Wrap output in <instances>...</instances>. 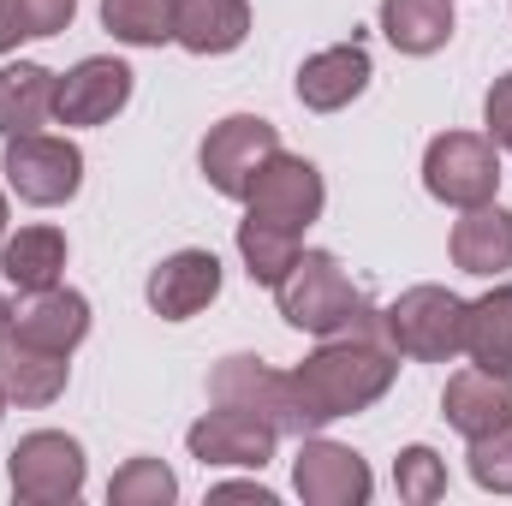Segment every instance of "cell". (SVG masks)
Returning a JSON list of instances; mask_svg holds the SVG:
<instances>
[{"mask_svg":"<svg viewBox=\"0 0 512 506\" xmlns=\"http://www.w3.org/2000/svg\"><path fill=\"white\" fill-rule=\"evenodd\" d=\"M393 376H399V352H393V340H387V322H382L376 304H364V316H358L346 334H328V340L292 370L298 399H304V411H310L316 429L370 411L387 387H393Z\"/></svg>","mask_w":512,"mask_h":506,"instance_id":"1","label":"cell"},{"mask_svg":"<svg viewBox=\"0 0 512 506\" xmlns=\"http://www.w3.org/2000/svg\"><path fill=\"white\" fill-rule=\"evenodd\" d=\"M274 304H280L286 328L328 340V334H346L364 316L370 298L352 286V274L340 268L334 251H298V262L286 268V280L274 286Z\"/></svg>","mask_w":512,"mask_h":506,"instance_id":"2","label":"cell"},{"mask_svg":"<svg viewBox=\"0 0 512 506\" xmlns=\"http://www.w3.org/2000/svg\"><path fill=\"white\" fill-rule=\"evenodd\" d=\"M387 340L411 364H453L465 358V298L447 286H405L382 310Z\"/></svg>","mask_w":512,"mask_h":506,"instance_id":"3","label":"cell"},{"mask_svg":"<svg viewBox=\"0 0 512 506\" xmlns=\"http://www.w3.org/2000/svg\"><path fill=\"white\" fill-rule=\"evenodd\" d=\"M209 399L215 405H233V411H251L262 423H274L280 435H316L304 399H298V381L292 370H274L251 352H233L209 370Z\"/></svg>","mask_w":512,"mask_h":506,"instance_id":"4","label":"cell"},{"mask_svg":"<svg viewBox=\"0 0 512 506\" xmlns=\"http://www.w3.org/2000/svg\"><path fill=\"white\" fill-rule=\"evenodd\" d=\"M0 173H6V191L18 203L60 209L84 191V149L72 137H54V131H24V137H6Z\"/></svg>","mask_w":512,"mask_h":506,"instance_id":"5","label":"cell"},{"mask_svg":"<svg viewBox=\"0 0 512 506\" xmlns=\"http://www.w3.org/2000/svg\"><path fill=\"white\" fill-rule=\"evenodd\" d=\"M423 191L447 209L495 203L501 191V149L489 131H441L423 149Z\"/></svg>","mask_w":512,"mask_h":506,"instance_id":"6","label":"cell"},{"mask_svg":"<svg viewBox=\"0 0 512 506\" xmlns=\"http://www.w3.org/2000/svg\"><path fill=\"white\" fill-rule=\"evenodd\" d=\"M322 203H328L322 167L304 161V155H292V149H274V155L262 161V173L251 179V191H245V215L274 221V227H286V233H298V239L322 221Z\"/></svg>","mask_w":512,"mask_h":506,"instance_id":"7","label":"cell"},{"mask_svg":"<svg viewBox=\"0 0 512 506\" xmlns=\"http://www.w3.org/2000/svg\"><path fill=\"white\" fill-rule=\"evenodd\" d=\"M6 483L12 495L30 506H66L84 495V447L60 429H36L12 447L6 459Z\"/></svg>","mask_w":512,"mask_h":506,"instance_id":"8","label":"cell"},{"mask_svg":"<svg viewBox=\"0 0 512 506\" xmlns=\"http://www.w3.org/2000/svg\"><path fill=\"white\" fill-rule=\"evenodd\" d=\"M274 149H280V131L268 126L262 114H227L221 126H209L203 149H197V161H203L209 191H221V197L245 203L251 179L262 173V161H268Z\"/></svg>","mask_w":512,"mask_h":506,"instance_id":"9","label":"cell"},{"mask_svg":"<svg viewBox=\"0 0 512 506\" xmlns=\"http://www.w3.org/2000/svg\"><path fill=\"white\" fill-rule=\"evenodd\" d=\"M292 489H298V501L304 506H364L370 495H376V477H370L364 453H352L346 441L298 435Z\"/></svg>","mask_w":512,"mask_h":506,"instance_id":"10","label":"cell"},{"mask_svg":"<svg viewBox=\"0 0 512 506\" xmlns=\"http://www.w3.org/2000/svg\"><path fill=\"white\" fill-rule=\"evenodd\" d=\"M280 447V429L262 423L251 411H233V405H215L203 411L191 429H185V453L203 459V465H233V471H262Z\"/></svg>","mask_w":512,"mask_h":506,"instance_id":"11","label":"cell"},{"mask_svg":"<svg viewBox=\"0 0 512 506\" xmlns=\"http://www.w3.org/2000/svg\"><path fill=\"white\" fill-rule=\"evenodd\" d=\"M131 102V66L114 54H90L60 78L54 96V126H108Z\"/></svg>","mask_w":512,"mask_h":506,"instance_id":"12","label":"cell"},{"mask_svg":"<svg viewBox=\"0 0 512 506\" xmlns=\"http://www.w3.org/2000/svg\"><path fill=\"white\" fill-rule=\"evenodd\" d=\"M149 310L161 322H191L197 310H209L221 298V256L215 251H173L149 268V286H143Z\"/></svg>","mask_w":512,"mask_h":506,"instance_id":"13","label":"cell"},{"mask_svg":"<svg viewBox=\"0 0 512 506\" xmlns=\"http://www.w3.org/2000/svg\"><path fill=\"white\" fill-rule=\"evenodd\" d=\"M370 78H376L370 48L364 42H334V48H322V54H310L298 66V84L292 90H298V102L310 114H340V108H352L370 90Z\"/></svg>","mask_w":512,"mask_h":506,"instance_id":"14","label":"cell"},{"mask_svg":"<svg viewBox=\"0 0 512 506\" xmlns=\"http://www.w3.org/2000/svg\"><path fill=\"white\" fill-rule=\"evenodd\" d=\"M6 334H18V340H30V346H42V352L72 358V352L84 346V334H90V298L72 292V286L24 292V304L12 310V328H6Z\"/></svg>","mask_w":512,"mask_h":506,"instance_id":"15","label":"cell"},{"mask_svg":"<svg viewBox=\"0 0 512 506\" xmlns=\"http://www.w3.org/2000/svg\"><path fill=\"white\" fill-rule=\"evenodd\" d=\"M441 417H447L465 441L495 435L501 423H512V376L483 370V364L447 376V387H441Z\"/></svg>","mask_w":512,"mask_h":506,"instance_id":"16","label":"cell"},{"mask_svg":"<svg viewBox=\"0 0 512 506\" xmlns=\"http://www.w3.org/2000/svg\"><path fill=\"white\" fill-rule=\"evenodd\" d=\"M251 36V0H173V42L185 54H233Z\"/></svg>","mask_w":512,"mask_h":506,"instance_id":"17","label":"cell"},{"mask_svg":"<svg viewBox=\"0 0 512 506\" xmlns=\"http://www.w3.org/2000/svg\"><path fill=\"white\" fill-rule=\"evenodd\" d=\"M453 268L459 274H477V280H495L512 268V215L501 203H477V209H459L453 221Z\"/></svg>","mask_w":512,"mask_h":506,"instance_id":"18","label":"cell"},{"mask_svg":"<svg viewBox=\"0 0 512 506\" xmlns=\"http://www.w3.org/2000/svg\"><path fill=\"white\" fill-rule=\"evenodd\" d=\"M66 381H72V364L60 352H42V346H30L18 334H0V387H6L12 405L42 411V405H54L66 393Z\"/></svg>","mask_w":512,"mask_h":506,"instance_id":"19","label":"cell"},{"mask_svg":"<svg viewBox=\"0 0 512 506\" xmlns=\"http://www.w3.org/2000/svg\"><path fill=\"white\" fill-rule=\"evenodd\" d=\"M54 96H60V78L48 66H36V60L0 66V137L54 126Z\"/></svg>","mask_w":512,"mask_h":506,"instance_id":"20","label":"cell"},{"mask_svg":"<svg viewBox=\"0 0 512 506\" xmlns=\"http://www.w3.org/2000/svg\"><path fill=\"white\" fill-rule=\"evenodd\" d=\"M66 256H72L66 251V233L36 221V227H18L12 239H0V274L18 292H42V286H60Z\"/></svg>","mask_w":512,"mask_h":506,"instance_id":"21","label":"cell"},{"mask_svg":"<svg viewBox=\"0 0 512 506\" xmlns=\"http://www.w3.org/2000/svg\"><path fill=\"white\" fill-rule=\"evenodd\" d=\"M453 30H459L453 24V0H382V36L411 60L441 54L453 42Z\"/></svg>","mask_w":512,"mask_h":506,"instance_id":"22","label":"cell"},{"mask_svg":"<svg viewBox=\"0 0 512 506\" xmlns=\"http://www.w3.org/2000/svg\"><path fill=\"white\" fill-rule=\"evenodd\" d=\"M465 358L512 376V286H489L465 304Z\"/></svg>","mask_w":512,"mask_h":506,"instance_id":"23","label":"cell"},{"mask_svg":"<svg viewBox=\"0 0 512 506\" xmlns=\"http://www.w3.org/2000/svg\"><path fill=\"white\" fill-rule=\"evenodd\" d=\"M298 251H304L298 233H286V227H274V221H256V215L239 221V256H245V274H251L256 286L274 292V286L286 280V268L298 262Z\"/></svg>","mask_w":512,"mask_h":506,"instance_id":"24","label":"cell"},{"mask_svg":"<svg viewBox=\"0 0 512 506\" xmlns=\"http://www.w3.org/2000/svg\"><path fill=\"white\" fill-rule=\"evenodd\" d=\"M102 30L126 48L173 42V0H102Z\"/></svg>","mask_w":512,"mask_h":506,"instance_id":"25","label":"cell"},{"mask_svg":"<svg viewBox=\"0 0 512 506\" xmlns=\"http://www.w3.org/2000/svg\"><path fill=\"white\" fill-rule=\"evenodd\" d=\"M78 0H0V54H12L18 42H42L72 30Z\"/></svg>","mask_w":512,"mask_h":506,"instance_id":"26","label":"cell"},{"mask_svg":"<svg viewBox=\"0 0 512 506\" xmlns=\"http://www.w3.org/2000/svg\"><path fill=\"white\" fill-rule=\"evenodd\" d=\"M179 501V477L161 459H126L108 477V506H173Z\"/></svg>","mask_w":512,"mask_h":506,"instance_id":"27","label":"cell"},{"mask_svg":"<svg viewBox=\"0 0 512 506\" xmlns=\"http://www.w3.org/2000/svg\"><path fill=\"white\" fill-rule=\"evenodd\" d=\"M393 489H399V501L405 506H435L447 495V459L435 453V447H405L399 459H393Z\"/></svg>","mask_w":512,"mask_h":506,"instance_id":"28","label":"cell"},{"mask_svg":"<svg viewBox=\"0 0 512 506\" xmlns=\"http://www.w3.org/2000/svg\"><path fill=\"white\" fill-rule=\"evenodd\" d=\"M471 483L483 495H512V423L471 441Z\"/></svg>","mask_w":512,"mask_h":506,"instance_id":"29","label":"cell"},{"mask_svg":"<svg viewBox=\"0 0 512 506\" xmlns=\"http://www.w3.org/2000/svg\"><path fill=\"white\" fill-rule=\"evenodd\" d=\"M483 131L495 137V149H507L512 155V72L507 78H495L489 96H483Z\"/></svg>","mask_w":512,"mask_h":506,"instance_id":"30","label":"cell"},{"mask_svg":"<svg viewBox=\"0 0 512 506\" xmlns=\"http://www.w3.org/2000/svg\"><path fill=\"white\" fill-rule=\"evenodd\" d=\"M209 501H256V506H274V489H262V483H215V489H209Z\"/></svg>","mask_w":512,"mask_h":506,"instance_id":"31","label":"cell"},{"mask_svg":"<svg viewBox=\"0 0 512 506\" xmlns=\"http://www.w3.org/2000/svg\"><path fill=\"white\" fill-rule=\"evenodd\" d=\"M12 328V304H6V292H0V334Z\"/></svg>","mask_w":512,"mask_h":506,"instance_id":"32","label":"cell"},{"mask_svg":"<svg viewBox=\"0 0 512 506\" xmlns=\"http://www.w3.org/2000/svg\"><path fill=\"white\" fill-rule=\"evenodd\" d=\"M0 239H6V191H0Z\"/></svg>","mask_w":512,"mask_h":506,"instance_id":"33","label":"cell"},{"mask_svg":"<svg viewBox=\"0 0 512 506\" xmlns=\"http://www.w3.org/2000/svg\"><path fill=\"white\" fill-rule=\"evenodd\" d=\"M6 405H12V399H6V387H0V417H6Z\"/></svg>","mask_w":512,"mask_h":506,"instance_id":"34","label":"cell"}]
</instances>
